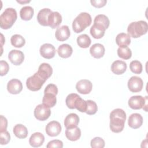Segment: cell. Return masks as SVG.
I'll return each instance as SVG.
<instances>
[{
  "mask_svg": "<svg viewBox=\"0 0 148 148\" xmlns=\"http://www.w3.org/2000/svg\"><path fill=\"white\" fill-rule=\"evenodd\" d=\"M10 42L12 46L17 48L22 47L25 43V39L19 34L12 35L10 38Z\"/></svg>",
  "mask_w": 148,
  "mask_h": 148,
  "instance_id": "cell-31",
  "label": "cell"
},
{
  "mask_svg": "<svg viewBox=\"0 0 148 148\" xmlns=\"http://www.w3.org/2000/svg\"><path fill=\"white\" fill-rule=\"evenodd\" d=\"M0 66H1V76H4L7 74L9 70V66L8 62L5 61L1 60L0 61Z\"/></svg>",
  "mask_w": 148,
  "mask_h": 148,
  "instance_id": "cell-40",
  "label": "cell"
},
{
  "mask_svg": "<svg viewBox=\"0 0 148 148\" xmlns=\"http://www.w3.org/2000/svg\"><path fill=\"white\" fill-rule=\"evenodd\" d=\"M61 125L57 121H51L46 126V132L50 136H57L61 131Z\"/></svg>",
  "mask_w": 148,
  "mask_h": 148,
  "instance_id": "cell-9",
  "label": "cell"
},
{
  "mask_svg": "<svg viewBox=\"0 0 148 148\" xmlns=\"http://www.w3.org/2000/svg\"><path fill=\"white\" fill-rule=\"evenodd\" d=\"M51 114V110L50 108L44 105L43 104H39L34 109L35 117L40 121L46 120Z\"/></svg>",
  "mask_w": 148,
  "mask_h": 148,
  "instance_id": "cell-7",
  "label": "cell"
},
{
  "mask_svg": "<svg viewBox=\"0 0 148 148\" xmlns=\"http://www.w3.org/2000/svg\"><path fill=\"white\" fill-rule=\"evenodd\" d=\"M130 68L134 73L140 74L142 72V65L141 62L138 60H134L130 62Z\"/></svg>",
  "mask_w": 148,
  "mask_h": 148,
  "instance_id": "cell-36",
  "label": "cell"
},
{
  "mask_svg": "<svg viewBox=\"0 0 148 148\" xmlns=\"http://www.w3.org/2000/svg\"><path fill=\"white\" fill-rule=\"evenodd\" d=\"M79 123V117L76 113H70L64 120V126L66 128H71L77 126Z\"/></svg>",
  "mask_w": 148,
  "mask_h": 148,
  "instance_id": "cell-19",
  "label": "cell"
},
{
  "mask_svg": "<svg viewBox=\"0 0 148 148\" xmlns=\"http://www.w3.org/2000/svg\"><path fill=\"white\" fill-rule=\"evenodd\" d=\"M117 55L118 56L124 60H128L131 57L132 51L131 49L126 47H119L117 49Z\"/></svg>",
  "mask_w": 148,
  "mask_h": 148,
  "instance_id": "cell-33",
  "label": "cell"
},
{
  "mask_svg": "<svg viewBox=\"0 0 148 148\" xmlns=\"http://www.w3.org/2000/svg\"><path fill=\"white\" fill-rule=\"evenodd\" d=\"M92 19L90 14L87 12H82L74 19L72 23V28L75 32L80 33L86 27L90 25Z\"/></svg>",
  "mask_w": 148,
  "mask_h": 148,
  "instance_id": "cell-2",
  "label": "cell"
},
{
  "mask_svg": "<svg viewBox=\"0 0 148 148\" xmlns=\"http://www.w3.org/2000/svg\"><path fill=\"white\" fill-rule=\"evenodd\" d=\"M45 141V136L40 132H35L29 138V143L34 147H38L42 146Z\"/></svg>",
  "mask_w": 148,
  "mask_h": 148,
  "instance_id": "cell-20",
  "label": "cell"
},
{
  "mask_svg": "<svg viewBox=\"0 0 148 148\" xmlns=\"http://www.w3.org/2000/svg\"><path fill=\"white\" fill-rule=\"evenodd\" d=\"M94 24H97L102 25L106 29L109 27L110 21L108 17L104 14H98L95 16Z\"/></svg>",
  "mask_w": 148,
  "mask_h": 148,
  "instance_id": "cell-32",
  "label": "cell"
},
{
  "mask_svg": "<svg viewBox=\"0 0 148 148\" xmlns=\"http://www.w3.org/2000/svg\"><path fill=\"white\" fill-rule=\"evenodd\" d=\"M116 44L120 47H126L131 43V37L125 33H120L116 38Z\"/></svg>",
  "mask_w": 148,
  "mask_h": 148,
  "instance_id": "cell-27",
  "label": "cell"
},
{
  "mask_svg": "<svg viewBox=\"0 0 148 148\" xmlns=\"http://www.w3.org/2000/svg\"><path fill=\"white\" fill-rule=\"evenodd\" d=\"M13 131L15 136L19 139L25 138L28 134L27 127L21 124H16L13 127Z\"/></svg>",
  "mask_w": 148,
  "mask_h": 148,
  "instance_id": "cell-28",
  "label": "cell"
},
{
  "mask_svg": "<svg viewBox=\"0 0 148 148\" xmlns=\"http://www.w3.org/2000/svg\"><path fill=\"white\" fill-rule=\"evenodd\" d=\"M90 2L92 6H94L95 8H102L104 6L106 3H107V1L106 0H91Z\"/></svg>",
  "mask_w": 148,
  "mask_h": 148,
  "instance_id": "cell-42",
  "label": "cell"
},
{
  "mask_svg": "<svg viewBox=\"0 0 148 148\" xmlns=\"http://www.w3.org/2000/svg\"><path fill=\"white\" fill-rule=\"evenodd\" d=\"M75 109L80 112H86L87 108V102L80 97H79L75 102Z\"/></svg>",
  "mask_w": 148,
  "mask_h": 148,
  "instance_id": "cell-37",
  "label": "cell"
},
{
  "mask_svg": "<svg viewBox=\"0 0 148 148\" xmlns=\"http://www.w3.org/2000/svg\"><path fill=\"white\" fill-rule=\"evenodd\" d=\"M143 82L142 79L138 76H132L128 81V87L132 92H140L143 88Z\"/></svg>",
  "mask_w": 148,
  "mask_h": 148,
  "instance_id": "cell-8",
  "label": "cell"
},
{
  "mask_svg": "<svg viewBox=\"0 0 148 148\" xmlns=\"http://www.w3.org/2000/svg\"><path fill=\"white\" fill-rule=\"evenodd\" d=\"M87 108L86 110V113L89 115H92L96 113L98 110L97 105L94 101L92 100H87Z\"/></svg>",
  "mask_w": 148,
  "mask_h": 148,
  "instance_id": "cell-35",
  "label": "cell"
},
{
  "mask_svg": "<svg viewBox=\"0 0 148 148\" xmlns=\"http://www.w3.org/2000/svg\"><path fill=\"white\" fill-rule=\"evenodd\" d=\"M91 146L92 148H103L105 147V141L101 137L94 138L90 142Z\"/></svg>",
  "mask_w": 148,
  "mask_h": 148,
  "instance_id": "cell-38",
  "label": "cell"
},
{
  "mask_svg": "<svg viewBox=\"0 0 148 148\" xmlns=\"http://www.w3.org/2000/svg\"><path fill=\"white\" fill-rule=\"evenodd\" d=\"M79 97L80 96L76 93H72L69 94L66 97L65 99V102L67 107L71 109H75V102L76 101Z\"/></svg>",
  "mask_w": 148,
  "mask_h": 148,
  "instance_id": "cell-34",
  "label": "cell"
},
{
  "mask_svg": "<svg viewBox=\"0 0 148 148\" xmlns=\"http://www.w3.org/2000/svg\"><path fill=\"white\" fill-rule=\"evenodd\" d=\"M147 97L146 96L145 98L142 97L141 95H135L131 97L128 100L129 106L135 110L140 109L144 107L147 108Z\"/></svg>",
  "mask_w": 148,
  "mask_h": 148,
  "instance_id": "cell-6",
  "label": "cell"
},
{
  "mask_svg": "<svg viewBox=\"0 0 148 148\" xmlns=\"http://www.w3.org/2000/svg\"><path fill=\"white\" fill-rule=\"evenodd\" d=\"M34 9L29 6H23L20 11V16L22 20L25 21L29 20L34 15Z\"/></svg>",
  "mask_w": 148,
  "mask_h": 148,
  "instance_id": "cell-29",
  "label": "cell"
},
{
  "mask_svg": "<svg viewBox=\"0 0 148 148\" xmlns=\"http://www.w3.org/2000/svg\"><path fill=\"white\" fill-rule=\"evenodd\" d=\"M105 47L100 43L94 44L90 49L91 55L95 58H100L102 57L105 54Z\"/></svg>",
  "mask_w": 148,
  "mask_h": 148,
  "instance_id": "cell-23",
  "label": "cell"
},
{
  "mask_svg": "<svg viewBox=\"0 0 148 148\" xmlns=\"http://www.w3.org/2000/svg\"><path fill=\"white\" fill-rule=\"evenodd\" d=\"M57 52L60 57L66 58L71 57L73 52V49L69 45L62 44L58 47Z\"/></svg>",
  "mask_w": 148,
  "mask_h": 148,
  "instance_id": "cell-26",
  "label": "cell"
},
{
  "mask_svg": "<svg viewBox=\"0 0 148 148\" xmlns=\"http://www.w3.org/2000/svg\"><path fill=\"white\" fill-rule=\"evenodd\" d=\"M8 58L14 65H19L23 62L24 56L20 50H12L8 54Z\"/></svg>",
  "mask_w": 148,
  "mask_h": 148,
  "instance_id": "cell-12",
  "label": "cell"
},
{
  "mask_svg": "<svg viewBox=\"0 0 148 148\" xmlns=\"http://www.w3.org/2000/svg\"><path fill=\"white\" fill-rule=\"evenodd\" d=\"M148 25L145 21L140 20L131 23L127 28L128 34L130 37L138 38L146 34L147 32Z\"/></svg>",
  "mask_w": 148,
  "mask_h": 148,
  "instance_id": "cell-3",
  "label": "cell"
},
{
  "mask_svg": "<svg viewBox=\"0 0 148 148\" xmlns=\"http://www.w3.org/2000/svg\"><path fill=\"white\" fill-rule=\"evenodd\" d=\"M62 22V16L58 12H52L49 17V26L53 29L58 27Z\"/></svg>",
  "mask_w": 148,
  "mask_h": 148,
  "instance_id": "cell-22",
  "label": "cell"
},
{
  "mask_svg": "<svg viewBox=\"0 0 148 148\" xmlns=\"http://www.w3.org/2000/svg\"><path fill=\"white\" fill-rule=\"evenodd\" d=\"M63 147V143L61 140L55 139L50 141L46 146L47 148H51V147H59L62 148Z\"/></svg>",
  "mask_w": 148,
  "mask_h": 148,
  "instance_id": "cell-41",
  "label": "cell"
},
{
  "mask_svg": "<svg viewBox=\"0 0 148 148\" xmlns=\"http://www.w3.org/2000/svg\"><path fill=\"white\" fill-rule=\"evenodd\" d=\"M126 113L121 109L113 110L110 113V129L114 133L121 132L124 127L126 120Z\"/></svg>",
  "mask_w": 148,
  "mask_h": 148,
  "instance_id": "cell-1",
  "label": "cell"
},
{
  "mask_svg": "<svg viewBox=\"0 0 148 148\" xmlns=\"http://www.w3.org/2000/svg\"><path fill=\"white\" fill-rule=\"evenodd\" d=\"M17 2L20 3H28L30 2V1H17Z\"/></svg>",
  "mask_w": 148,
  "mask_h": 148,
  "instance_id": "cell-44",
  "label": "cell"
},
{
  "mask_svg": "<svg viewBox=\"0 0 148 148\" xmlns=\"http://www.w3.org/2000/svg\"><path fill=\"white\" fill-rule=\"evenodd\" d=\"M77 43L81 48H87L91 43L90 38L87 34H82L77 38Z\"/></svg>",
  "mask_w": 148,
  "mask_h": 148,
  "instance_id": "cell-30",
  "label": "cell"
},
{
  "mask_svg": "<svg viewBox=\"0 0 148 148\" xmlns=\"http://www.w3.org/2000/svg\"><path fill=\"white\" fill-rule=\"evenodd\" d=\"M76 88L80 94H88L92 90V84L89 80L82 79L76 83Z\"/></svg>",
  "mask_w": 148,
  "mask_h": 148,
  "instance_id": "cell-10",
  "label": "cell"
},
{
  "mask_svg": "<svg viewBox=\"0 0 148 148\" xmlns=\"http://www.w3.org/2000/svg\"><path fill=\"white\" fill-rule=\"evenodd\" d=\"M7 90L10 94H18L23 90L22 83L18 79H13L8 83Z\"/></svg>",
  "mask_w": 148,
  "mask_h": 148,
  "instance_id": "cell-13",
  "label": "cell"
},
{
  "mask_svg": "<svg viewBox=\"0 0 148 148\" xmlns=\"http://www.w3.org/2000/svg\"><path fill=\"white\" fill-rule=\"evenodd\" d=\"M46 80L42 77L37 72L29 77L26 81V86L28 89L32 91L39 90Z\"/></svg>",
  "mask_w": 148,
  "mask_h": 148,
  "instance_id": "cell-5",
  "label": "cell"
},
{
  "mask_svg": "<svg viewBox=\"0 0 148 148\" xmlns=\"http://www.w3.org/2000/svg\"><path fill=\"white\" fill-rule=\"evenodd\" d=\"M70 34L71 32L68 26L64 25L57 28L55 36L59 41H65L69 38Z\"/></svg>",
  "mask_w": 148,
  "mask_h": 148,
  "instance_id": "cell-14",
  "label": "cell"
},
{
  "mask_svg": "<svg viewBox=\"0 0 148 148\" xmlns=\"http://www.w3.org/2000/svg\"><path fill=\"white\" fill-rule=\"evenodd\" d=\"M65 136L69 140L76 141L80 138L81 131L80 128L77 127L71 128H66Z\"/></svg>",
  "mask_w": 148,
  "mask_h": 148,
  "instance_id": "cell-25",
  "label": "cell"
},
{
  "mask_svg": "<svg viewBox=\"0 0 148 148\" xmlns=\"http://www.w3.org/2000/svg\"><path fill=\"white\" fill-rule=\"evenodd\" d=\"M106 29L101 25L94 24L90 28V34L91 36L95 39L102 38L105 32Z\"/></svg>",
  "mask_w": 148,
  "mask_h": 148,
  "instance_id": "cell-24",
  "label": "cell"
},
{
  "mask_svg": "<svg viewBox=\"0 0 148 148\" xmlns=\"http://www.w3.org/2000/svg\"><path fill=\"white\" fill-rule=\"evenodd\" d=\"M37 73L46 80L51 76L53 73V69L50 64L47 63H42L39 65Z\"/></svg>",
  "mask_w": 148,
  "mask_h": 148,
  "instance_id": "cell-17",
  "label": "cell"
},
{
  "mask_svg": "<svg viewBox=\"0 0 148 148\" xmlns=\"http://www.w3.org/2000/svg\"><path fill=\"white\" fill-rule=\"evenodd\" d=\"M143 117L139 113H133L128 118V125L134 129H137L140 127L143 124Z\"/></svg>",
  "mask_w": 148,
  "mask_h": 148,
  "instance_id": "cell-15",
  "label": "cell"
},
{
  "mask_svg": "<svg viewBox=\"0 0 148 148\" xmlns=\"http://www.w3.org/2000/svg\"><path fill=\"white\" fill-rule=\"evenodd\" d=\"M57 94L50 92H44V96L42 99V104L49 107L53 108L57 102Z\"/></svg>",
  "mask_w": 148,
  "mask_h": 148,
  "instance_id": "cell-18",
  "label": "cell"
},
{
  "mask_svg": "<svg viewBox=\"0 0 148 148\" xmlns=\"http://www.w3.org/2000/svg\"><path fill=\"white\" fill-rule=\"evenodd\" d=\"M8 126V121L7 119L3 117L2 115L1 116V128L0 132L6 130V128Z\"/></svg>",
  "mask_w": 148,
  "mask_h": 148,
  "instance_id": "cell-43",
  "label": "cell"
},
{
  "mask_svg": "<svg viewBox=\"0 0 148 148\" xmlns=\"http://www.w3.org/2000/svg\"><path fill=\"white\" fill-rule=\"evenodd\" d=\"M17 18L16 10L12 8H6L0 16V26L3 29L12 27Z\"/></svg>",
  "mask_w": 148,
  "mask_h": 148,
  "instance_id": "cell-4",
  "label": "cell"
},
{
  "mask_svg": "<svg viewBox=\"0 0 148 148\" xmlns=\"http://www.w3.org/2000/svg\"><path fill=\"white\" fill-rule=\"evenodd\" d=\"M1 132V144L2 145H7L10 140V134L6 130Z\"/></svg>",
  "mask_w": 148,
  "mask_h": 148,
  "instance_id": "cell-39",
  "label": "cell"
},
{
  "mask_svg": "<svg viewBox=\"0 0 148 148\" xmlns=\"http://www.w3.org/2000/svg\"><path fill=\"white\" fill-rule=\"evenodd\" d=\"M52 11L49 8H44L39 10L37 15L38 23L43 26H49V17Z\"/></svg>",
  "mask_w": 148,
  "mask_h": 148,
  "instance_id": "cell-16",
  "label": "cell"
},
{
  "mask_svg": "<svg viewBox=\"0 0 148 148\" xmlns=\"http://www.w3.org/2000/svg\"><path fill=\"white\" fill-rule=\"evenodd\" d=\"M127 69V64L121 60L114 61L111 65V71L116 75H121Z\"/></svg>",
  "mask_w": 148,
  "mask_h": 148,
  "instance_id": "cell-21",
  "label": "cell"
},
{
  "mask_svg": "<svg viewBox=\"0 0 148 148\" xmlns=\"http://www.w3.org/2000/svg\"><path fill=\"white\" fill-rule=\"evenodd\" d=\"M39 52L43 58L50 59L54 57L56 54V49L51 44L45 43L40 46Z\"/></svg>",
  "mask_w": 148,
  "mask_h": 148,
  "instance_id": "cell-11",
  "label": "cell"
}]
</instances>
